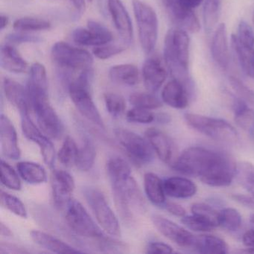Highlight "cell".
I'll list each match as a JSON object with an SVG mask.
<instances>
[{
  "label": "cell",
  "mask_w": 254,
  "mask_h": 254,
  "mask_svg": "<svg viewBox=\"0 0 254 254\" xmlns=\"http://www.w3.org/2000/svg\"><path fill=\"white\" fill-rule=\"evenodd\" d=\"M172 167L186 176L198 178L203 184L212 187L230 185L237 170V165L229 154L199 146L184 150Z\"/></svg>",
  "instance_id": "obj_1"
},
{
  "label": "cell",
  "mask_w": 254,
  "mask_h": 254,
  "mask_svg": "<svg viewBox=\"0 0 254 254\" xmlns=\"http://www.w3.org/2000/svg\"><path fill=\"white\" fill-rule=\"evenodd\" d=\"M190 39L182 29H172L165 39L164 59L166 66L175 79L181 81L187 89L191 87L189 75Z\"/></svg>",
  "instance_id": "obj_2"
},
{
  "label": "cell",
  "mask_w": 254,
  "mask_h": 254,
  "mask_svg": "<svg viewBox=\"0 0 254 254\" xmlns=\"http://www.w3.org/2000/svg\"><path fill=\"white\" fill-rule=\"evenodd\" d=\"M31 111L36 117L38 127L50 139H57L64 132V125L48 97V90L27 84Z\"/></svg>",
  "instance_id": "obj_3"
},
{
  "label": "cell",
  "mask_w": 254,
  "mask_h": 254,
  "mask_svg": "<svg viewBox=\"0 0 254 254\" xmlns=\"http://www.w3.org/2000/svg\"><path fill=\"white\" fill-rule=\"evenodd\" d=\"M91 69L81 71L77 78L71 80L68 84V92L71 100L80 114L102 129H105V123L92 98L90 83L93 73Z\"/></svg>",
  "instance_id": "obj_4"
},
{
  "label": "cell",
  "mask_w": 254,
  "mask_h": 254,
  "mask_svg": "<svg viewBox=\"0 0 254 254\" xmlns=\"http://www.w3.org/2000/svg\"><path fill=\"white\" fill-rule=\"evenodd\" d=\"M116 207L124 221H132L133 209H144L145 200L132 175L111 181Z\"/></svg>",
  "instance_id": "obj_5"
},
{
  "label": "cell",
  "mask_w": 254,
  "mask_h": 254,
  "mask_svg": "<svg viewBox=\"0 0 254 254\" xmlns=\"http://www.w3.org/2000/svg\"><path fill=\"white\" fill-rule=\"evenodd\" d=\"M184 118L190 127L211 139L227 144H236L239 140L236 128L222 119L190 113L186 114Z\"/></svg>",
  "instance_id": "obj_6"
},
{
  "label": "cell",
  "mask_w": 254,
  "mask_h": 254,
  "mask_svg": "<svg viewBox=\"0 0 254 254\" xmlns=\"http://www.w3.org/2000/svg\"><path fill=\"white\" fill-rule=\"evenodd\" d=\"M83 194L98 224L104 232L111 236H121L120 221L104 193L99 189L88 187L83 190Z\"/></svg>",
  "instance_id": "obj_7"
},
{
  "label": "cell",
  "mask_w": 254,
  "mask_h": 254,
  "mask_svg": "<svg viewBox=\"0 0 254 254\" xmlns=\"http://www.w3.org/2000/svg\"><path fill=\"white\" fill-rule=\"evenodd\" d=\"M63 210H64L65 219L68 227L75 234L99 242L108 238L100 226L95 222L78 200L71 199Z\"/></svg>",
  "instance_id": "obj_8"
},
{
  "label": "cell",
  "mask_w": 254,
  "mask_h": 254,
  "mask_svg": "<svg viewBox=\"0 0 254 254\" xmlns=\"http://www.w3.org/2000/svg\"><path fill=\"white\" fill-rule=\"evenodd\" d=\"M133 14L138 28L139 43L147 54L154 51L158 38V18L152 7L141 0H133Z\"/></svg>",
  "instance_id": "obj_9"
},
{
  "label": "cell",
  "mask_w": 254,
  "mask_h": 254,
  "mask_svg": "<svg viewBox=\"0 0 254 254\" xmlns=\"http://www.w3.org/2000/svg\"><path fill=\"white\" fill-rule=\"evenodd\" d=\"M114 136L127 155L137 165H146L154 160V150L146 138L128 129L115 128Z\"/></svg>",
  "instance_id": "obj_10"
},
{
  "label": "cell",
  "mask_w": 254,
  "mask_h": 254,
  "mask_svg": "<svg viewBox=\"0 0 254 254\" xmlns=\"http://www.w3.org/2000/svg\"><path fill=\"white\" fill-rule=\"evenodd\" d=\"M51 58L58 66L69 70L91 69L93 56L87 50L76 48L65 42H57L51 50Z\"/></svg>",
  "instance_id": "obj_11"
},
{
  "label": "cell",
  "mask_w": 254,
  "mask_h": 254,
  "mask_svg": "<svg viewBox=\"0 0 254 254\" xmlns=\"http://www.w3.org/2000/svg\"><path fill=\"white\" fill-rule=\"evenodd\" d=\"M21 127L23 134L29 140L32 141L39 147L44 163L50 169H53L56 162V149L54 144L48 136L39 127H37L31 119L29 114H20Z\"/></svg>",
  "instance_id": "obj_12"
},
{
  "label": "cell",
  "mask_w": 254,
  "mask_h": 254,
  "mask_svg": "<svg viewBox=\"0 0 254 254\" xmlns=\"http://www.w3.org/2000/svg\"><path fill=\"white\" fill-rule=\"evenodd\" d=\"M151 221L155 228L169 240L172 241L181 248L193 251L196 236L179 224L161 215H152Z\"/></svg>",
  "instance_id": "obj_13"
},
{
  "label": "cell",
  "mask_w": 254,
  "mask_h": 254,
  "mask_svg": "<svg viewBox=\"0 0 254 254\" xmlns=\"http://www.w3.org/2000/svg\"><path fill=\"white\" fill-rule=\"evenodd\" d=\"M72 40L84 47H99L110 44L114 39L112 32L99 22L90 20L87 28H77L72 32Z\"/></svg>",
  "instance_id": "obj_14"
},
{
  "label": "cell",
  "mask_w": 254,
  "mask_h": 254,
  "mask_svg": "<svg viewBox=\"0 0 254 254\" xmlns=\"http://www.w3.org/2000/svg\"><path fill=\"white\" fill-rule=\"evenodd\" d=\"M73 177L64 170L53 171L52 177V190L53 200L58 209L63 210L66 207L75 190Z\"/></svg>",
  "instance_id": "obj_15"
},
{
  "label": "cell",
  "mask_w": 254,
  "mask_h": 254,
  "mask_svg": "<svg viewBox=\"0 0 254 254\" xmlns=\"http://www.w3.org/2000/svg\"><path fill=\"white\" fill-rule=\"evenodd\" d=\"M145 138L152 147L154 153L166 164L173 165L176 160V148L170 137L156 127H150L145 132Z\"/></svg>",
  "instance_id": "obj_16"
},
{
  "label": "cell",
  "mask_w": 254,
  "mask_h": 254,
  "mask_svg": "<svg viewBox=\"0 0 254 254\" xmlns=\"http://www.w3.org/2000/svg\"><path fill=\"white\" fill-rule=\"evenodd\" d=\"M0 144L2 154L7 158L17 160L21 157L15 127L11 120L2 114L0 117Z\"/></svg>",
  "instance_id": "obj_17"
},
{
  "label": "cell",
  "mask_w": 254,
  "mask_h": 254,
  "mask_svg": "<svg viewBox=\"0 0 254 254\" xmlns=\"http://www.w3.org/2000/svg\"><path fill=\"white\" fill-rule=\"evenodd\" d=\"M166 8L174 23L178 29L187 33H197L200 31V24L193 10L184 8L176 0H165Z\"/></svg>",
  "instance_id": "obj_18"
},
{
  "label": "cell",
  "mask_w": 254,
  "mask_h": 254,
  "mask_svg": "<svg viewBox=\"0 0 254 254\" xmlns=\"http://www.w3.org/2000/svg\"><path fill=\"white\" fill-rule=\"evenodd\" d=\"M108 8L114 26L126 44L133 41V31L131 20L121 0H108Z\"/></svg>",
  "instance_id": "obj_19"
},
{
  "label": "cell",
  "mask_w": 254,
  "mask_h": 254,
  "mask_svg": "<svg viewBox=\"0 0 254 254\" xmlns=\"http://www.w3.org/2000/svg\"><path fill=\"white\" fill-rule=\"evenodd\" d=\"M167 75V70L160 59L152 57L145 61L142 66V78L148 92H157L166 81Z\"/></svg>",
  "instance_id": "obj_20"
},
{
  "label": "cell",
  "mask_w": 254,
  "mask_h": 254,
  "mask_svg": "<svg viewBox=\"0 0 254 254\" xmlns=\"http://www.w3.org/2000/svg\"><path fill=\"white\" fill-rule=\"evenodd\" d=\"M211 54L217 65L221 69L228 68L230 64L228 38L226 25L221 23L215 29L211 44Z\"/></svg>",
  "instance_id": "obj_21"
},
{
  "label": "cell",
  "mask_w": 254,
  "mask_h": 254,
  "mask_svg": "<svg viewBox=\"0 0 254 254\" xmlns=\"http://www.w3.org/2000/svg\"><path fill=\"white\" fill-rule=\"evenodd\" d=\"M162 100L171 108L182 110L189 105L188 89L181 81L174 78L163 87Z\"/></svg>",
  "instance_id": "obj_22"
},
{
  "label": "cell",
  "mask_w": 254,
  "mask_h": 254,
  "mask_svg": "<svg viewBox=\"0 0 254 254\" xmlns=\"http://www.w3.org/2000/svg\"><path fill=\"white\" fill-rule=\"evenodd\" d=\"M3 90L8 102L18 110L20 114H29L31 108L27 89L11 78H5Z\"/></svg>",
  "instance_id": "obj_23"
},
{
  "label": "cell",
  "mask_w": 254,
  "mask_h": 254,
  "mask_svg": "<svg viewBox=\"0 0 254 254\" xmlns=\"http://www.w3.org/2000/svg\"><path fill=\"white\" fill-rule=\"evenodd\" d=\"M166 194L178 199L190 198L197 191L196 184L187 178L171 177L163 181Z\"/></svg>",
  "instance_id": "obj_24"
},
{
  "label": "cell",
  "mask_w": 254,
  "mask_h": 254,
  "mask_svg": "<svg viewBox=\"0 0 254 254\" xmlns=\"http://www.w3.org/2000/svg\"><path fill=\"white\" fill-rule=\"evenodd\" d=\"M30 237L35 244L51 252L56 254L81 253V251L70 246L64 241L41 230H32L30 233Z\"/></svg>",
  "instance_id": "obj_25"
},
{
  "label": "cell",
  "mask_w": 254,
  "mask_h": 254,
  "mask_svg": "<svg viewBox=\"0 0 254 254\" xmlns=\"http://www.w3.org/2000/svg\"><path fill=\"white\" fill-rule=\"evenodd\" d=\"M0 64L2 69L13 73H23L28 69L27 62L19 52L9 44H5L1 48Z\"/></svg>",
  "instance_id": "obj_26"
},
{
  "label": "cell",
  "mask_w": 254,
  "mask_h": 254,
  "mask_svg": "<svg viewBox=\"0 0 254 254\" xmlns=\"http://www.w3.org/2000/svg\"><path fill=\"white\" fill-rule=\"evenodd\" d=\"M193 251L200 254H226L229 248L225 241L218 236L210 234L196 236Z\"/></svg>",
  "instance_id": "obj_27"
},
{
  "label": "cell",
  "mask_w": 254,
  "mask_h": 254,
  "mask_svg": "<svg viewBox=\"0 0 254 254\" xmlns=\"http://www.w3.org/2000/svg\"><path fill=\"white\" fill-rule=\"evenodd\" d=\"M144 190L148 200L158 206H164L166 203L163 181L152 172H147L144 175Z\"/></svg>",
  "instance_id": "obj_28"
},
{
  "label": "cell",
  "mask_w": 254,
  "mask_h": 254,
  "mask_svg": "<svg viewBox=\"0 0 254 254\" xmlns=\"http://www.w3.org/2000/svg\"><path fill=\"white\" fill-rule=\"evenodd\" d=\"M109 78L115 84L132 87L139 81V69L135 65L129 64L116 65L110 69Z\"/></svg>",
  "instance_id": "obj_29"
},
{
  "label": "cell",
  "mask_w": 254,
  "mask_h": 254,
  "mask_svg": "<svg viewBox=\"0 0 254 254\" xmlns=\"http://www.w3.org/2000/svg\"><path fill=\"white\" fill-rule=\"evenodd\" d=\"M17 172L20 178L29 184H41L47 181V174L41 165L30 161L19 162Z\"/></svg>",
  "instance_id": "obj_30"
},
{
  "label": "cell",
  "mask_w": 254,
  "mask_h": 254,
  "mask_svg": "<svg viewBox=\"0 0 254 254\" xmlns=\"http://www.w3.org/2000/svg\"><path fill=\"white\" fill-rule=\"evenodd\" d=\"M232 107L236 124L244 130L253 131L254 130V111L240 98H233Z\"/></svg>",
  "instance_id": "obj_31"
},
{
  "label": "cell",
  "mask_w": 254,
  "mask_h": 254,
  "mask_svg": "<svg viewBox=\"0 0 254 254\" xmlns=\"http://www.w3.org/2000/svg\"><path fill=\"white\" fill-rule=\"evenodd\" d=\"M231 45L245 73L254 79V49L245 48L238 41L236 35L231 36Z\"/></svg>",
  "instance_id": "obj_32"
},
{
  "label": "cell",
  "mask_w": 254,
  "mask_h": 254,
  "mask_svg": "<svg viewBox=\"0 0 254 254\" xmlns=\"http://www.w3.org/2000/svg\"><path fill=\"white\" fill-rule=\"evenodd\" d=\"M96 150L94 143L89 138H84L82 145L78 148L75 166L81 172H89L94 166Z\"/></svg>",
  "instance_id": "obj_33"
},
{
  "label": "cell",
  "mask_w": 254,
  "mask_h": 254,
  "mask_svg": "<svg viewBox=\"0 0 254 254\" xmlns=\"http://www.w3.org/2000/svg\"><path fill=\"white\" fill-rule=\"evenodd\" d=\"M222 0H206L203 6V24L206 32H210L216 26L221 14Z\"/></svg>",
  "instance_id": "obj_34"
},
{
  "label": "cell",
  "mask_w": 254,
  "mask_h": 254,
  "mask_svg": "<svg viewBox=\"0 0 254 254\" xmlns=\"http://www.w3.org/2000/svg\"><path fill=\"white\" fill-rule=\"evenodd\" d=\"M78 152V147L76 142L71 136H67L58 153V158L63 166L71 167L75 166Z\"/></svg>",
  "instance_id": "obj_35"
},
{
  "label": "cell",
  "mask_w": 254,
  "mask_h": 254,
  "mask_svg": "<svg viewBox=\"0 0 254 254\" xmlns=\"http://www.w3.org/2000/svg\"><path fill=\"white\" fill-rule=\"evenodd\" d=\"M236 177L241 186L254 197V165L248 162L239 163Z\"/></svg>",
  "instance_id": "obj_36"
},
{
  "label": "cell",
  "mask_w": 254,
  "mask_h": 254,
  "mask_svg": "<svg viewBox=\"0 0 254 254\" xmlns=\"http://www.w3.org/2000/svg\"><path fill=\"white\" fill-rule=\"evenodd\" d=\"M129 101L133 107L143 109L156 110L163 107V102L152 93H133L129 97Z\"/></svg>",
  "instance_id": "obj_37"
},
{
  "label": "cell",
  "mask_w": 254,
  "mask_h": 254,
  "mask_svg": "<svg viewBox=\"0 0 254 254\" xmlns=\"http://www.w3.org/2000/svg\"><path fill=\"white\" fill-rule=\"evenodd\" d=\"M1 175L0 179L2 185L5 186L10 190L19 191L21 190V181H20V175L16 172L6 161L1 160Z\"/></svg>",
  "instance_id": "obj_38"
},
{
  "label": "cell",
  "mask_w": 254,
  "mask_h": 254,
  "mask_svg": "<svg viewBox=\"0 0 254 254\" xmlns=\"http://www.w3.org/2000/svg\"><path fill=\"white\" fill-rule=\"evenodd\" d=\"M220 226L230 232H236L242 226V215L234 208H224L220 211Z\"/></svg>",
  "instance_id": "obj_39"
},
{
  "label": "cell",
  "mask_w": 254,
  "mask_h": 254,
  "mask_svg": "<svg viewBox=\"0 0 254 254\" xmlns=\"http://www.w3.org/2000/svg\"><path fill=\"white\" fill-rule=\"evenodd\" d=\"M192 214L203 218L213 227L220 226V212L211 205L205 203H194L191 207Z\"/></svg>",
  "instance_id": "obj_40"
},
{
  "label": "cell",
  "mask_w": 254,
  "mask_h": 254,
  "mask_svg": "<svg viewBox=\"0 0 254 254\" xmlns=\"http://www.w3.org/2000/svg\"><path fill=\"white\" fill-rule=\"evenodd\" d=\"M14 29L20 32L47 30L51 28V23L43 19L23 17L17 19L14 23Z\"/></svg>",
  "instance_id": "obj_41"
},
{
  "label": "cell",
  "mask_w": 254,
  "mask_h": 254,
  "mask_svg": "<svg viewBox=\"0 0 254 254\" xmlns=\"http://www.w3.org/2000/svg\"><path fill=\"white\" fill-rule=\"evenodd\" d=\"M1 203L8 210L20 218H27V210L24 203L18 197L6 191H1Z\"/></svg>",
  "instance_id": "obj_42"
},
{
  "label": "cell",
  "mask_w": 254,
  "mask_h": 254,
  "mask_svg": "<svg viewBox=\"0 0 254 254\" xmlns=\"http://www.w3.org/2000/svg\"><path fill=\"white\" fill-rule=\"evenodd\" d=\"M107 111L114 117H119L124 114L126 102L121 95L115 93H107L104 95Z\"/></svg>",
  "instance_id": "obj_43"
},
{
  "label": "cell",
  "mask_w": 254,
  "mask_h": 254,
  "mask_svg": "<svg viewBox=\"0 0 254 254\" xmlns=\"http://www.w3.org/2000/svg\"><path fill=\"white\" fill-rule=\"evenodd\" d=\"M28 83L35 87L48 90L47 70L44 65L35 63L31 66Z\"/></svg>",
  "instance_id": "obj_44"
},
{
  "label": "cell",
  "mask_w": 254,
  "mask_h": 254,
  "mask_svg": "<svg viewBox=\"0 0 254 254\" xmlns=\"http://www.w3.org/2000/svg\"><path fill=\"white\" fill-rule=\"evenodd\" d=\"M181 222L190 230L200 233H208L215 228L212 224L194 214L183 217Z\"/></svg>",
  "instance_id": "obj_45"
},
{
  "label": "cell",
  "mask_w": 254,
  "mask_h": 254,
  "mask_svg": "<svg viewBox=\"0 0 254 254\" xmlns=\"http://www.w3.org/2000/svg\"><path fill=\"white\" fill-rule=\"evenodd\" d=\"M126 118L130 123H139V124H149L155 120V114L149 110L133 107L127 111Z\"/></svg>",
  "instance_id": "obj_46"
},
{
  "label": "cell",
  "mask_w": 254,
  "mask_h": 254,
  "mask_svg": "<svg viewBox=\"0 0 254 254\" xmlns=\"http://www.w3.org/2000/svg\"><path fill=\"white\" fill-rule=\"evenodd\" d=\"M236 38L245 48L249 50L254 49V32L251 26L245 20L239 23Z\"/></svg>",
  "instance_id": "obj_47"
},
{
  "label": "cell",
  "mask_w": 254,
  "mask_h": 254,
  "mask_svg": "<svg viewBox=\"0 0 254 254\" xmlns=\"http://www.w3.org/2000/svg\"><path fill=\"white\" fill-rule=\"evenodd\" d=\"M230 86L240 99L254 105V91L245 85L240 79L234 76L229 78Z\"/></svg>",
  "instance_id": "obj_48"
},
{
  "label": "cell",
  "mask_w": 254,
  "mask_h": 254,
  "mask_svg": "<svg viewBox=\"0 0 254 254\" xmlns=\"http://www.w3.org/2000/svg\"><path fill=\"white\" fill-rule=\"evenodd\" d=\"M124 51L125 49L123 47L117 45H110L108 44L95 47L93 53L97 59L100 60H107L117 55L121 54Z\"/></svg>",
  "instance_id": "obj_49"
},
{
  "label": "cell",
  "mask_w": 254,
  "mask_h": 254,
  "mask_svg": "<svg viewBox=\"0 0 254 254\" xmlns=\"http://www.w3.org/2000/svg\"><path fill=\"white\" fill-rule=\"evenodd\" d=\"M6 40L13 44H23V43H38L41 41L38 37L23 33H12L6 37Z\"/></svg>",
  "instance_id": "obj_50"
},
{
  "label": "cell",
  "mask_w": 254,
  "mask_h": 254,
  "mask_svg": "<svg viewBox=\"0 0 254 254\" xmlns=\"http://www.w3.org/2000/svg\"><path fill=\"white\" fill-rule=\"evenodd\" d=\"M173 252V248L163 242H151L146 248L147 254H172Z\"/></svg>",
  "instance_id": "obj_51"
},
{
  "label": "cell",
  "mask_w": 254,
  "mask_h": 254,
  "mask_svg": "<svg viewBox=\"0 0 254 254\" xmlns=\"http://www.w3.org/2000/svg\"><path fill=\"white\" fill-rule=\"evenodd\" d=\"M163 207H164L168 212L175 215V216L183 218V217L185 216L186 214H187V211L184 209V206L178 204V203H175V202H166Z\"/></svg>",
  "instance_id": "obj_52"
},
{
  "label": "cell",
  "mask_w": 254,
  "mask_h": 254,
  "mask_svg": "<svg viewBox=\"0 0 254 254\" xmlns=\"http://www.w3.org/2000/svg\"><path fill=\"white\" fill-rule=\"evenodd\" d=\"M244 245L246 247L245 252L254 254V228L245 232L242 237Z\"/></svg>",
  "instance_id": "obj_53"
},
{
  "label": "cell",
  "mask_w": 254,
  "mask_h": 254,
  "mask_svg": "<svg viewBox=\"0 0 254 254\" xmlns=\"http://www.w3.org/2000/svg\"><path fill=\"white\" fill-rule=\"evenodd\" d=\"M233 200L240 204L244 205L250 209H254V197L253 196L245 195V194H234L232 195Z\"/></svg>",
  "instance_id": "obj_54"
},
{
  "label": "cell",
  "mask_w": 254,
  "mask_h": 254,
  "mask_svg": "<svg viewBox=\"0 0 254 254\" xmlns=\"http://www.w3.org/2000/svg\"><path fill=\"white\" fill-rule=\"evenodd\" d=\"M179 5L184 8L193 10L201 5L203 0H176Z\"/></svg>",
  "instance_id": "obj_55"
},
{
  "label": "cell",
  "mask_w": 254,
  "mask_h": 254,
  "mask_svg": "<svg viewBox=\"0 0 254 254\" xmlns=\"http://www.w3.org/2000/svg\"><path fill=\"white\" fill-rule=\"evenodd\" d=\"M154 121L160 124H168L172 121L171 116L165 113H160V114H155V120Z\"/></svg>",
  "instance_id": "obj_56"
},
{
  "label": "cell",
  "mask_w": 254,
  "mask_h": 254,
  "mask_svg": "<svg viewBox=\"0 0 254 254\" xmlns=\"http://www.w3.org/2000/svg\"><path fill=\"white\" fill-rule=\"evenodd\" d=\"M70 1L78 13H80V14H83V13L85 11V0H70Z\"/></svg>",
  "instance_id": "obj_57"
},
{
  "label": "cell",
  "mask_w": 254,
  "mask_h": 254,
  "mask_svg": "<svg viewBox=\"0 0 254 254\" xmlns=\"http://www.w3.org/2000/svg\"><path fill=\"white\" fill-rule=\"evenodd\" d=\"M0 233L2 236H6V237H10L13 235L11 229L2 222L0 224Z\"/></svg>",
  "instance_id": "obj_58"
},
{
  "label": "cell",
  "mask_w": 254,
  "mask_h": 254,
  "mask_svg": "<svg viewBox=\"0 0 254 254\" xmlns=\"http://www.w3.org/2000/svg\"><path fill=\"white\" fill-rule=\"evenodd\" d=\"M0 23H1V30H3V29L8 26V17L5 15H1V17H0Z\"/></svg>",
  "instance_id": "obj_59"
},
{
  "label": "cell",
  "mask_w": 254,
  "mask_h": 254,
  "mask_svg": "<svg viewBox=\"0 0 254 254\" xmlns=\"http://www.w3.org/2000/svg\"><path fill=\"white\" fill-rule=\"evenodd\" d=\"M250 221H251V224H252L254 227V214L251 215V218H250Z\"/></svg>",
  "instance_id": "obj_60"
},
{
  "label": "cell",
  "mask_w": 254,
  "mask_h": 254,
  "mask_svg": "<svg viewBox=\"0 0 254 254\" xmlns=\"http://www.w3.org/2000/svg\"><path fill=\"white\" fill-rule=\"evenodd\" d=\"M253 23H254V16H253Z\"/></svg>",
  "instance_id": "obj_61"
},
{
  "label": "cell",
  "mask_w": 254,
  "mask_h": 254,
  "mask_svg": "<svg viewBox=\"0 0 254 254\" xmlns=\"http://www.w3.org/2000/svg\"><path fill=\"white\" fill-rule=\"evenodd\" d=\"M88 2H93V0H87Z\"/></svg>",
  "instance_id": "obj_62"
}]
</instances>
